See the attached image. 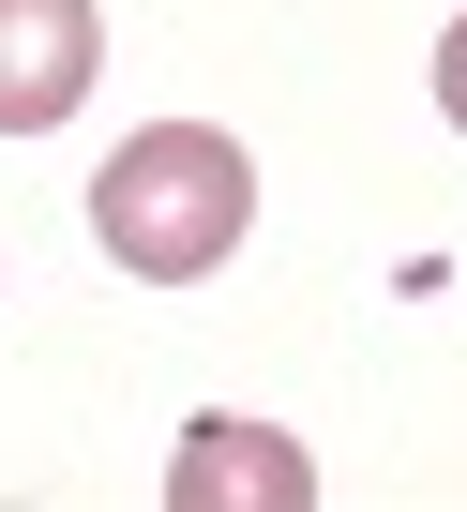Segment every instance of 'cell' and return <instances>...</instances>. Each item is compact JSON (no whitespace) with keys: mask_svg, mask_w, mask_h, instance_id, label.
<instances>
[{"mask_svg":"<svg viewBox=\"0 0 467 512\" xmlns=\"http://www.w3.org/2000/svg\"><path fill=\"white\" fill-rule=\"evenodd\" d=\"M242 226H257V166H242V136H226V121H151V136H121V151L91 166V241L121 256L136 287L226 272Z\"/></svg>","mask_w":467,"mask_h":512,"instance_id":"cell-1","label":"cell"},{"mask_svg":"<svg viewBox=\"0 0 467 512\" xmlns=\"http://www.w3.org/2000/svg\"><path fill=\"white\" fill-rule=\"evenodd\" d=\"M91 61H106L91 0H0V136H61L91 106Z\"/></svg>","mask_w":467,"mask_h":512,"instance_id":"cell-2","label":"cell"},{"mask_svg":"<svg viewBox=\"0 0 467 512\" xmlns=\"http://www.w3.org/2000/svg\"><path fill=\"white\" fill-rule=\"evenodd\" d=\"M166 497H181V512H302V497H317V452L272 437V422H196V437L166 452Z\"/></svg>","mask_w":467,"mask_h":512,"instance_id":"cell-3","label":"cell"},{"mask_svg":"<svg viewBox=\"0 0 467 512\" xmlns=\"http://www.w3.org/2000/svg\"><path fill=\"white\" fill-rule=\"evenodd\" d=\"M437 121H452V136H467V16H452V31H437Z\"/></svg>","mask_w":467,"mask_h":512,"instance_id":"cell-4","label":"cell"}]
</instances>
